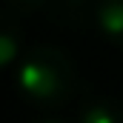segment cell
Segmentation results:
<instances>
[{"label": "cell", "mask_w": 123, "mask_h": 123, "mask_svg": "<svg viewBox=\"0 0 123 123\" xmlns=\"http://www.w3.org/2000/svg\"><path fill=\"white\" fill-rule=\"evenodd\" d=\"M17 89L37 109H60L74 94V63L55 46H37L17 66Z\"/></svg>", "instance_id": "obj_1"}, {"label": "cell", "mask_w": 123, "mask_h": 123, "mask_svg": "<svg viewBox=\"0 0 123 123\" xmlns=\"http://www.w3.org/2000/svg\"><path fill=\"white\" fill-rule=\"evenodd\" d=\"M94 26L109 43L123 46V0H97Z\"/></svg>", "instance_id": "obj_2"}, {"label": "cell", "mask_w": 123, "mask_h": 123, "mask_svg": "<svg viewBox=\"0 0 123 123\" xmlns=\"http://www.w3.org/2000/svg\"><path fill=\"white\" fill-rule=\"evenodd\" d=\"M80 123H123V109L112 97H89L80 106Z\"/></svg>", "instance_id": "obj_3"}, {"label": "cell", "mask_w": 123, "mask_h": 123, "mask_svg": "<svg viewBox=\"0 0 123 123\" xmlns=\"http://www.w3.org/2000/svg\"><path fill=\"white\" fill-rule=\"evenodd\" d=\"M23 49V34H20V26L17 20L12 17V12L3 14V26H0V63L3 66H12L17 60Z\"/></svg>", "instance_id": "obj_4"}, {"label": "cell", "mask_w": 123, "mask_h": 123, "mask_svg": "<svg viewBox=\"0 0 123 123\" xmlns=\"http://www.w3.org/2000/svg\"><path fill=\"white\" fill-rule=\"evenodd\" d=\"M94 9H97V0H57L60 17L69 20L72 26H80L89 17H94Z\"/></svg>", "instance_id": "obj_5"}, {"label": "cell", "mask_w": 123, "mask_h": 123, "mask_svg": "<svg viewBox=\"0 0 123 123\" xmlns=\"http://www.w3.org/2000/svg\"><path fill=\"white\" fill-rule=\"evenodd\" d=\"M17 9H23V12H37V9H43L49 0H12Z\"/></svg>", "instance_id": "obj_6"}, {"label": "cell", "mask_w": 123, "mask_h": 123, "mask_svg": "<svg viewBox=\"0 0 123 123\" xmlns=\"http://www.w3.org/2000/svg\"><path fill=\"white\" fill-rule=\"evenodd\" d=\"M43 123H63V120H43Z\"/></svg>", "instance_id": "obj_7"}]
</instances>
